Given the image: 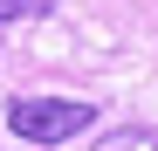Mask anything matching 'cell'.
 I'll return each mask as SVG.
<instances>
[{
	"label": "cell",
	"instance_id": "6da1fadb",
	"mask_svg": "<svg viewBox=\"0 0 158 151\" xmlns=\"http://www.w3.org/2000/svg\"><path fill=\"white\" fill-rule=\"evenodd\" d=\"M96 124V103H76V96H21L7 103V131L28 144H69Z\"/></svg>",
	"mask_w": 158,
	"mask_h": 151
},
{
	"label": "cell",
	"instance_id": "7a4b0ae2",
	"mask_svg": "<svg viewBox=\"0 0 158 151\" xmlns=\"http://www.w3.org/2000/svg\"><path fill=\"white\" fill-rule=\"evenodd\" d=\"M96 151H158V131H144V124H117V131H103Z\"/></svg>",
	"mask_w": 158,
	"mask_h": 151
},
{
	"label": "cell",
	"instance_id": "3957f363",
	"mask_svg": "<svg viewBox=\"0 0 158 151\" xmlns=\"http://www.w3.org/2000/svg\"><path fill=\"white\" fill-rule=\"evenodd\" d=\"M55 0H0V21H28V14H48Z\"/></svg>",
	"mask_w": 158,
	"mask_h": 151
}]
</instances>
